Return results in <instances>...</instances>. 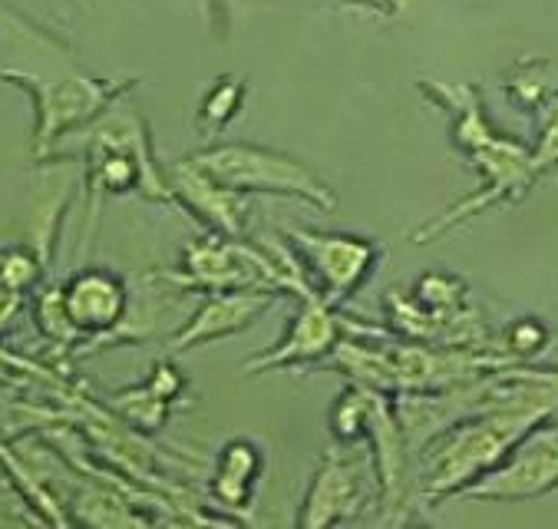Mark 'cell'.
<instances>
[{
    "label": "cell",
    "mask_w": 558,
    "mask_h": 529,
    "mask_svg": "<svg viewBox=\"0 0 558 529\" xmlns=\"http://www.w3.org/2000/svg\"><path fill=\"white\" fill-rule=\"evenodd\" d=\"M258 311V301H248V298H235V301H218L211 308L202 311L198 322L185 332V338H179V345L185 341H202V338H215V335H226L239 325H245L248 317Z\"/></svg>",
    "instance_id": "obj_4"
},
{
    "label": "cell",
    "mask_w": 558,
    "mask_h": 529,
    "mask_svg": "<svg viewBox=\"0 0 558 529\" xmlns=\"http://www.w3.org/2000/svg\"><path fill=\"white\" fill-rule=\"evenodd\" d=\"M202 169L229 185H265V189H278V192H298V195L317 199L324 205L330 202L301 166L255 153V149H226V153L205 156Z\"/></svg>",
    "instance_id": "obj_1"
},
{
    "label": "cell",
    "mask_w": 558,
    "mask_h": 529,
    "mask_svg": "<svg viewBox=\"0 0 558 529\" xmlns=\"http://www.w3.org/2000/svg\"><path fill=\"white\" fill-rule=\"evenodd\" d=\"M123 304H126L123 288L109 275H99V272L73 278V285L66 288V298H63L70 322L83 325V328L113 325L117 317L123 314Z\"/></svg>",
    "instance_id": "obj_2"
},
{
    "label": "cell",
    "mask_w": 558,
    "mask_h": 529,
    "mask_svg": "<svg viewBox=\"0 0 558 529\" xmlns=\"http://www.w3.org/2000/svg\"><path fill=\"white\" fill-rule=\"evenodd\" d=\"M314 262L330 278L333 291H351L364 268H367V249L354 239H307Z\"/></svg>",
    "instance_id": "obj_3"
}]
</instances>
